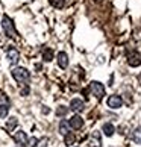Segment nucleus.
Listing matches in <instances>:
<instances>
[{
    "label": "nucleus",
    "instance_id": "f03ea898",
    "mask_svg": "<svg viewBox=\"0 0 141 147\" xmlns=\"http://www.w3.org/2000/svg\"><path fill=\"white\" fill-rule=\"evenodd\" d=\"M2 28H3V32L5 35L9 36V38H15L17 36V32H15V28H14V23L8 15H3L2 18Z\"/></svg>",
    "mask_w": 141,
    "mask_h": 147
},
{
    "label": "nucleus",
    "instance_id": "7ed1b4c3",
    "mask_svg": "<svg viewBox=\"0 0 141 147\" xmlns=\"http://www.w3.org/2000/svg\"><path fill=\"white\" fill-rule=\"evenodd\" d=\"M90 90H91V92H93V96L99 100L105 96V85L97 82V80H93V82L90 84Z\"/></svg>",
    "mask_w": 141,
    "mask_h": 147
},
{
    "label": "nucleus",
    "instance_id": "1a4fd4ad",
    "mask_svg": "<svg viewBox=\"0 0 141 147\" xmlns=\"http://www.w3.org/2000/svg\"><path fill=\"white\" fill-rule=\"evenodd\" d=\"M85 108V102L80 100V99H73L72 102H70V108L68 109H72L74 112H80Z\"/></svg>",
    "mask_w": 141,
    "mask_h": 147
},
{
    "label": "nucleus",
    "instance_id": "4be33fe9",
    "mask_svg": "<svg viewBox=\"0 0 141 147\" xmlns=\"http://www.w3.org/2000/svg\"><path fill=\"white\" fill-rule=\"evenodd\" d=\"M28 94H29V88H24L21 91V96H28Z\"/></svg>",
    "mask_w": 141,
    "mask_h": 147
},
{
    "label": "nucleus",
    "instance_id": "f257e3e1",
    "mask_svg": "<svg viewBox=\"0 0 141 147\" xmlns=\"http://www.w3.org/2000/svg\"><path fill=\"white\" fill-rule=\"evenodd\" d=\"M11 74H12V78L17 80L18 84H21V85L28 84V82H29V79H30L29 70H28V68H24V67H15V68H12Z\"/></svg>",
    "mask_w": 141,
    "mask_h": 147
},
{
    "label": "nucleus",
    "instance_id": "9d476101",
    "mask_svg": "<svg viewBox=\"0 0 141 147\" xmlns=\"http://www.w3.org/2000/svg\"><path fill=\"white\" fill-rule=\"evenodd\" d=\"M128 64H129V67H140L141 65V56L138 53H131V55L128 56Z\"/></svg>",
    "mask_w": 141,
    "mask_h": 147
},
{
    "label": "nucleus",
    "instance_id": "6ab92c4d",
    "mask_svg": "<svg viewBox=\"0 0 141 147\" xmlns=\"http://www.w3.org/2000/svg\"><path fill=\"white\" fill-rule=\"evenodd\" d=\"M67 112H68V108H67V106H59V108H56V115H58V117H65Z\"/></svg>",
    "mask_w": 141,
    "mask_h": 147
},
{
    "label": "nucleus",
    "instance_id": "dca6fc26",
    "mask_svg": "<svg viewBox=\"0 0 141 147\" xmlns=\"http://www.w3.org/2000/svg\"><path fill=\"white\" fill-rule=\"evenodd\" d=\"M132 138H134V141L137 144H141V126H138L137 129L134 130V135H132Z\"/></svg>",
    "mask_w": 141,
    "mask_h": 147
},
{
    "label": "nucleus",
    "instance_id": "ddd939ff",
    "mask_svg": "<svg viewBox=\"0 0 141 147\" xmlns=\"http://www.w3.org/2000/svg\"><path fill=\"white\" fill-rule=\"evenodd\" d=\"M59 132H61V135H65L70 132V124L67 120H62L61 123H59Z\"/></svg>",
    "mask_w": 141,
    "mask_h": 147
},
{
    "label": "nucleus",
    "instance_id": "412c9836",
    "mask_svg": "<svg viewBox=\"0 0 141 147\" xmlns=\"http://www.w3.org/2000/svg\"><path fill=\"white\" fill-rule=\"evenodd\" d=\"M38 146V140L34 137V138H30V140H28V146L26 147H36Z\"/></svg>",
    "mask_w": 141,
    "mask_h": 147
},
{
    "label": "nucleus",
    "instance_id": "f3484780",
    "mask_svg": "<svg viewBox=\"0 0 141 147\" xmlns=\"http://www.w3.org/2000/svg\"><path fill=\"white\" fill-rule=\"evenodd\" d=\"M17 124H18L17 118H15V117H11V118L8 120V123H6V129H8L9 132H11V130H14V127L17 126Z\"/></svg>",
    "mask_w": 141,
    "mask_h": 147
},
{
    "label": "nucleus",
    "instance_id": "4468645a",
    "mask_svg": "<svg viewBox=\"0 0 141 147\" xmlns=\"http://www.w3.org/2000/svg\"><path fill=\"white\" fill-rule=\"evenodd\" d=\"M74 141H76V137H74L73 132H68V134L64 135V143H65V146H73Z\"/></svg>",
    "mask_w": 141,
    "mask_h": 147
},
{
    "label": "nucleus",
    "instance_id": "aec40b11",
    "mask_svg": "<svg viewBox=\"0 0 141 147\" xmlns=\"http://www.w3.org/2000/svg\"><path fill=\"white\" fill-rule=\"evenodd\" d=\"M8 114H9V106L8 105H0V118L8 117Z\"/></svg>",
    "mask_w": 141,
    "mask_h": 147
},
{
    "label": "nucleus",
    "instance_id": "39448f33",
    "mask_svg": "<svg viewBox=\"0 0 141 147\" xmlns=\"http://www.w3.org/2000/svg\"><path fill=\"white\" fill-rule=\"evenodd\" d=\"M6 58H8V61L11 65H14V64H17L18 62V59H20V53L18 50L15 47H9L8 49V52H6Z\"/></svg>",
    "mask_w": 141,
    "mask_h": 147
},
{
    "label": "nucleus",
    "instance_id": "9b49d317",
    "mask_svg": "<svg viewBox=\"0 0 141 147\" xmlns=\"http://www.w3.org/2000/svg\"><path fill=\"white\" fill-rule=\"evenodd\" d=\"M88 147H102V140H100V132H93L90 138Z\"/></svg>",
    "mask_w": 141,
    "mask_h": 147
},
{
    "label": "nucleus",
    "instance_id": "a211bd4d",
    "mask_svg": "<svg viewBox=\"0 0 141 147\" xmlns=\"http://www.w3.org/2000/svg\"><path fill=\"white\" fill-rule=\"evenodd\" d=\"M49 2H50L52 6H55L58 9H62L64 6H65V0H49Z\"/></svg>",
    "mask_w": 141,
    "mask_h": 147
},
{
    "label": "nucleus",
    "instance_id": "0eeeda50",
    "mask_svg": "<svg viewBox=\"0 0 141 147\" xmlns=\"http://www.w3.org/2000/svg\"><path fill=\"white\" fill-rule=\"evenodd\" d=\"M56 61H58V65H59V68H67L68 67V55L65 52H59L58 55H56Z\"/></svg>",
    "mask_w": 141,
    "mask_h": 147
},
{
    "label": "nucleus",
    "instance_id": "423d86ee",
    "mask_svg": "<svg viewBox=\"0 0 141 147\" xmlns=\"http://www.w3.org/2000/svg\"><path fill=\"white\" fill-rule=\"evenodd\" d=\"M14 141L20 147H26L28 146V135H26V132H23V130H18V132H15V135H14Z\"/></svg>",
    "mask_w": 141,
    "mask_h": 147
},
{
    "label": "nucleus",
    "instance_id": "2eb2a0df",
    "mask_svg": "<svg viewBox=\"0 0 141 147\" xmlns=\"http://www.w3.org/2000/svg\"><path fill=\"white\" fill-rule=\"evenodd\" d=\"M43 59H44L46 62H50L53 59V50L52 49H44L43 50Z\"/></svg>",
    "mask_w": 141,
    "mask_h": 147
},
{
    "label": "nucleus",
    "instance_id": "20e7f679",
    "mask_svg": "<svg viewBox=\"0 0 141 147\" xmlns=\"http://www.w3.org/2000/svg\"><path fill=\"white\" fill-rule=\"evenodd\" d=\"M108 106L111 108V109H118V108H121L123 105V100H121V97L120 96H117V94H114V96H109L108 97Z\"/></svg>",
    "mask_w": 141,
    "mask_h": 147
},
{
    "label": "nucleus",
    "instance_id": "6e6552de",
    "mask_svg": "<svg viewBox=\"0 0 141 147\" xmlns=\"http://www.w3.org/2000/svg\"><path fill=\"white\" fill-rule=\"evenodd\" d=\"M68 124H70V127H72V129L78 130V129H80V127L84 126V120H82V117H80V115H73L72 118L68 120Z\"/></svg>",
    "mask_w": 141,
    "mask_h": 147
},
{
    "label": "nucleus",
    "instance_id": "f8f14e48",
    "mask_svg": "<svg viewBox=\"0 0 141 147\" xmlns=\"http://www.w3.org/2000/svg\"><path fill=\"white\" fill-rule=\"evenodd\" d=\"M102 129H103V134L106 135V137H112V135H114V132H115V127H114L111 123H105V124H103V127H102Z\"/></svg>",
    "mask_w": 141,
    "mask_h": 147
}]
</instances>
